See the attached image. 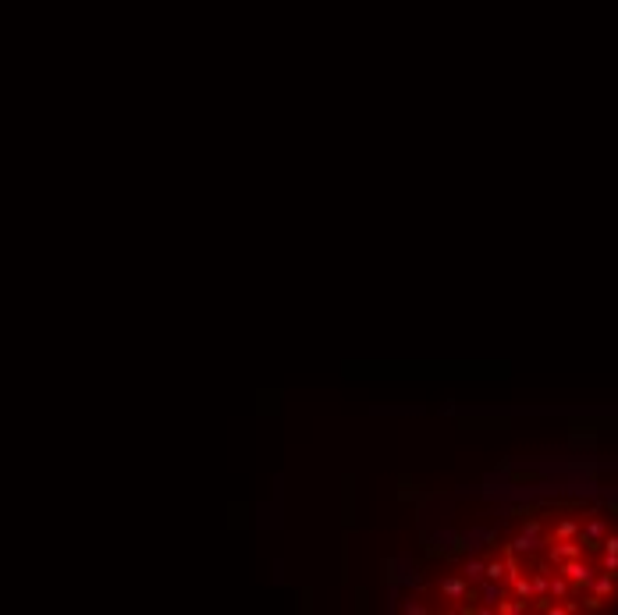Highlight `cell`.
Returning a JSON list of instances; mask_svg holds the SVG:
<instances>
[{
  "label": "cell",
  "mask_w": 618,
  "mask_h": 615,
  "mask_svg": "<svg viewBox=\"0 0 618 615\" xmlns=\"http://www.w3.org/2000/svg\"><path fill=\"white\" fill-rule=\"evenodd\" d=\"M568 594V583L565 580H551V598H565Z\"/></svg>",
  "instance_id": "13"
},
{
  "label": "cell",
  "mask_w": 618,
  "mask_h": 615,
  "mask_svg": "<svg viewBox=\"0 0 618 615\" xmlns=\"http://www.w3.org/2000/svg\"><path fill=\"white\" fill-rule=\"evenodd\" d=\"M604 569H608L611 576L618 573V555H615V551H604Z\"/></svg>",
  "instance_id": "14"
},
{
  "label": "cell",
  "mask_w": 618,
  "mask_h": 615,
  "mask_svg": "<svg viewBox=\"0 0 618 615\" xmlns=\"http://www.w3.org/2000/svg\"><path fill=\"white\" fill-rule=\"evenodd\" d=\"M505 573H508V565L494 558V562H487V573H483V580H501Z\"/></svg>",
  "instance_id": "7"
},
{
  "label": "cell",
  "mask_w": 618,
  "mask_h": 615,
  "mask_svg": "<svg viewBox=\"0 0 618 615\" xmlns=\"http://www.w3.org/2000/svg\"><path fill=\"white\" fill-rule=\"evenodd\" d=\"M401 612H409V615H423V612H426V605H423L419 598H405V601H401Z\"/></svg>",
  "instance_id": "9"
},
{
  "label": "cell",
  "mask_w": 618,
  "mask_h": 615,
  "mask_svg": "<svg viewBox=\"0 0 618 615\" xmlns=\"http://www.w3.org/2000/svg\"><path fill=\"white\" fill-rule=\"evenodd\" d=\"M462 573H465V576H469V580H483V573H487V562H480V558H472V562L465 565Z\"/></svg>",
  "instance_id": "8"
},
{
  "label": "cell",
  "mask_w": 618,
  "mask_h": 615,
  "mask_svg": "<svg viewBox=\"0 0 618 615\" xmlns=\"http://www.w3.org/2000/svg\"><path fill=\"white\" fill-rule=\"evenodd\" d=\"M561 573H565L568 580H576V583H593V569H590V565H583V562H576V558H565Z\"/></svg>",
  "instance_id": "2"
},
{
  "label": "cell",
  "mask_w": 618,
  "mask_h": 615,
  "mask_svg": "<svg viewBox=\"0 0 618 615\" xmlns=\"http://www.w3.org/2000/svg\"><path fill=\"white\" fill-rule=\"evenodd\" d=\"M551 558H554V562H565V558H579V544H558V548L551 551Z\"/></svg>",
  "instance_id": "6"
},
{
  "label": "cell",
  "mask_w": 618,
  "mask_h": 615,
  "mask_svg": "<svg viewBox=\"0 0 618 615\" xmlns=\"http://www.w3.org/2000/svg\"><path fill=\"white\" fill-rule=\"evenodd\" d=\"M601 534H604V523H590V527H586V534H583V540L590 544V540H597Z\"/></svg>",
  "instance_id": "12"
},
{
  "label": "cell",
  "mask_w": 618,
  "mask_h": 615,
  "mask_svg": "<svg viewBox=\"0 0 618 615\" xmlns=\"http://www.w3.org/2000/svg\"><path fill=\"white\" fill-rule=\"evenodd\" d=\"M526 612V598H519V601H497V615H522Z\"/></svg>",
  "instance_id": "5"
},
{
  "label": "cell",
  "mask_w": 618,
  "mask_h": 615,
  "mask_svg": "<svg viewBox=\"0 0 618 615\" xmlns=\"http://www.w3.org/2000/svg\"><path fill=\"white\" fill-rule=\"evenodd\" d=\"M537 548H540L537 534H526V530H522V534H519L515 540H512V551H519V555H522V551H537Z\"/></svg>",
  "instance_id": "4"
},
{
  "label": "cell",
  "mask_w": 618,
  "mask_h": 615,
  "mask_svg": "<svg viewBox=\"0 0 618 615\" xmlns=\"http://www.w3.org/2000/svg\"><path fill=\"white\" fill-rule=\"evenodd\" d=\"M604 551H615V555H618V537H608V540H604Z\"/></svg>",
  "instance_id": "17"
},
{
  "label": "cell",
  "mask_w": 618,
  "mask_h": 615,
  "mask_svg": "<svg viewBox=\"0 0 618 615\" xmlns=\"http://www.w3.org/2000/svg\"><path fill=\"white\" fill-rule=\"evenodd\" d=\"M590 587H593L601 598H608V594H611V576H593V583H590Z\"/></svg>",
  "instance_id": "10"
},
{
  "label": "cell",
  "mask_w": 618,
  "mask_h": 615,
  "mask_svg": "<svg viewBox=\"0 0 618 615\" xmlns=\"http://www.w3.org/2000/svg\"><path fill=\"white\" fill-rule=\"evenodd\" d=\"M441 594H444V598H455V601H459V598H469V601H472L469 576H451V580H444V583H441Z\"/></svg>",
  "instance_id": "1"
},
{
  "label": "cell",
  "mask_w": 618,
  "mask_h": 615,
  "mask_svg": "<svg viewBox=\"0 0 618 615\" xmlns=\"http://www.w3.org/2000/svg\"><path fill=\"white\" fill-rule=\"evenodd\" d=\"M522 530H526V534H540V523H537V519H530V523H526Z\"/></svg>",
  "instance_id": "16"
},
{
  "label": "cell",
  "mask_w": 618,
  "mask_h": 615,
  "mask_svg": "<svg viewBox=\"0 0 618 615\" xmlns=\"http://www.w3.org/2000/svg\"><path fill=\"white\" fill-rule=\"evenodd\" d=\"M512 587H515V594H519V598H526V601H530V598H533V594H537V590H533V583H526V580H522V576H519V580H515V583H512Z\"/></svg>",
  "instance_id": "11"
},
{
  "label": "cell",
  "mask_w": 618,
  "mask_h": 615,
  "mask_svg": "<svg viewBox=\"0 0 618 615\" xmlns=\"http://www.w3.org/2000/svg\"><path fill=\"white\" fill-rule=\"evenodd\" d=\"M480 594H483V601H487L490 608H497V601L505 598V590L497 587V580H483V587H480Z\"/></svg>",
  "instance_id": "3"
},
{
  "label": "cell",
  "mask_w": 618,
  "mask_h": 615,
  "mask_svg": "<svg viewBox=\"0 0 618 615\" xmlns=\"http://www.w3.org/2000/svg\"><path fill=\"white\" fill-rule=\"evenodd\" d=\"M572 534H576V523L572 519H561L558 523V537H572Z\"/></svg>",
  "instance_id": "15"
}]
</instances>
